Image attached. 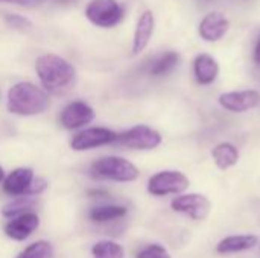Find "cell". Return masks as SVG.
I'll return each instance as SVG.
<instances>
[{"mask_svg": "<svg viewBox=\"0 0 260 258\" xmlns=\"http://www.w3.org/2000/svg\"><path fill=\"white\" fill-rule=\"evenodd\" d=\"M35 70L46 91L53 94H61L67 91L73 85L76 78L75 67L55 53L38 56V59L35 61Z\"/></svg>", "mask_w": 260, "mask_h": 258, "instance_id": "6da1fadb", "label": "cell"}, {"mask_svg": "<svg viewBox=\"0 0 260 258\" xmlns=\"http://www.w3.org/2000/svg\"><path fill=\"white\" fill-rule=\"evenodd\" d=\"M6 105L9 113L17 116H37L49 108V96L30 82H18L8 91Z\"/></svg>", "mask_w": 260, "mask_h": 258, "instance_id": "7a4b0ae2", "label": "cell"}, {"mask_svg": "<svg viewBox=\"0 0 260 258\" xmlns=\"http://www.w3.org/2000/svg\"><path fill=\"white\" fill-rule=\"evenodd\" d=\"M90 172L94 178L108 179L114 182H134L140 176V172L134 163L116 155L102 157L96 160L91 164Z\"/></svg>", "mask_w": 260, "mask_h": 258, "instance_id": "3957f363", "label": "cell"}, {"mask_svg": "<svg viewBox=\"0 0 260 258\" xmlns=\"http://www.w3.org/2000/svg\"><path fill=\"white\" fill-rule=\"evenodd\" d=\"M190 187V178L177 169H166L154 173L146 184V190L154 198L180 196Z\"/></svg>", "mask_w": 260, "mask_h": 258, "instance_id": "277c9868", "label": "cell"}, {"mask_svg": "<svg viewBox=\"0 0 260 258\" xmlns=\"http://www.w3.org/2000/svg\"><path fill=\"white\" fill-rule=\"evenodd\" d=\"M171 210L177 214L186 216L193 222H204L209 219L213 210V204L204 193L186 192L171 201Z\"/></svg>", "mask_w": 260, "mask_h": 258, "instance_id": "5b68a950", "label": "cell"}, {"mask_svg": "<svg viewBox=\"0 0 260 258\" xmlns=\"http://www.w3.org/2000/svg\"><path fill=\"white\" fill-rule=\"evenodd\" d=\"M85 17L99 27H114L123 17L125 11L117 0H91L85 8Z\"/></svg>", "mask_w": 260, "mask_h": 258, "instance_id": "8992f818", "label": "cell"}, {"mask_svg": "<svg viewBox=\"0 0 260 258\" xmlns=\"http://www.w3.org/2000/svg\"><path fill=\"white\" fill-rule=\"evenodd\" d=\"M117 143L134 151H154L163 143V135L148 125H137L119 134Z\"/></svg>", "mask_w": 260, "mask_h": 258, "instance_id": "52a82bcc", "label": "cell"}, {"mask_svg": "<svg viewBox=\"0 0 260 258\" xmlns=\"http://www.w3.org/2000/svg\"><path fill=\"white\" fill-rule=\"evenodd\" d=\"M219 106L232 114H245L260 105V91L256 88L224 91L218 96Z\"/></svg>", "mask_w": 260, "mask_h": 258, "instance_id": "ba28073f", "label": "cell"}, {"mask_svg": "<svg viewBox=\"0 0 260 258\" xmlns=\"http://www.w3.org/2000/svg\"><path fill=\"white\" fill-rule=\"evenodd\" d=\"M117 137H119V134L108 128H88V129H84V131L78 132L76 135H73V138L70 141V148L78 152L90 151V149H94L99 146L116 143Z\"/></svg>", "mask_w": 260, "mask_h": 258, "instance_id": "9c48e42d", "label": "cell"}, {"mask_svg": "<svg viewBox=\"0 0 260 258\" xmlns=\"http://www.w3.org/2000/svg\"><path fill=\"white\" fill-rule=\"evenodd\" d=\"M230 29V20L219 11L207 12L198 26L200 36L207 43H218L221 41Z\"/></svg>", "mask_w": 260, "mask_h": 258, "instance_id": "30bf717a", "label": "cell"}, {"mask_svg": "<svg viewBox=\"0 0 260 258\" xmlns=\"http://www.w3.org/2000/svg\"><path fill=\"white\" fill-rule=\"evenodd\" d=\"M94 117H96V113L88 103H85L82 100H76V102L69 103L62 109L59 122L66 129L72 131V129H79V128L88 125L90 122L94 120Z\"/></svg>", "mask_w": 260, "mask_h": 258, "instance_id": "8fae6325", "label": "cell"}, {"mask_svg": "<svg viewBox=\"0 0 260 258\" xmlns=\"http://www.w3.org/2000/svg\"><path fill=\"white\" fill-rule=\"evenodd\" d=\"M193 78L198 85L209 87L216 82L221 73L219 62L210 53H198L192 62Z\"/></svg>", "mask_w": 260, "mask_h": 258, "instance_id": "7c38bea8", "label": "cell"}, {"mask_svg": "<svg viewBox=\"0 0 260 258\" xmlns=\"http://www.w3.org/2000/svg\"><path fill=\"white\" fill-rule=\"evenodd\" d=\"M259 246V237L256 234H232L221 239L215 251L219 255H232V254H242L253 251Z\"/></svg>", "mask_w": 260, "mask_h": 258, "instance_id": "4fadbf2b", "label": "cell"}, {"mask_svg": "<svg viewBox=\"0 0 260 258\" xmlns=\"http://www.w3.org/2000/svg\"><path fill=\"white\" fill-rule=\"evenodd\" d=\"M210 158L218 170L227 172L239 164L241 151L232 141H219L210 149Z\"/></svg>", "mask_w": 260, "mask_h": 258, "instance_id": "5bb4252c", "label": "cell"}, {"mask_svg": "<svg viewBox=\"0 0 260 258\" xmlns=\"http://www.w3.org/2000/svg\"><path fill=\"white\" fill-rule=\"evenodd\" d=\"M40 225V219L38 216L32 211V213H26L17 217L9 219V222L5 225V234L17 242L26 240L29 236H32V233L38 228Z\"/></svg>", "mask_w": 260, "mask_h": 258, "instance_id": "9a60e30c", "label": "cell"}, {"mask_svg": "<svg viewBox=\"0 0 260 258\" xmlns=\"http://www.w3.org/2000/svg\"><path fill=\"white\" fill-rule=\"evenodd\" d=\"M155 29V17L152 11L146 9L142 12V15L137 20L136 30H134V38H133V55H140L149 44L152 33Z\"/></svg>", "mask_w": 260, "mask_h": 258, "instance_id": "2e32d148", "label": "cell"}, {"mask_svg": "<svg viewBox=\"0 0 260 258\" xmlns=\"http://www.w3.org/2000/svg\"><path fill=\"white\" fill-rule=\"evenodd\" d=\"M35 179L34 170L29 167H18L3 179V190L9 196H27L29 187Z\"/></svg>", "mask_w": 260, "mask_h": 258, "instance_id": "e0dca14e", "label": "cell"}, {"mask_svg": "<svg viewBox=\"0 0 260 258\" xmlns=\"http://www.w3.org/2000/svg\"><path fill=\"white\" fill-rule=\"evenodd\" d=\"M180 61H181V56L178 52H174V50L165 52L152 61L149 67V73L155 78L166 76L180 64Z\"/></svg>", "mask_w": 260, "mask_h": 258, "instance_id": "ac0fdd59", "label": "cell"}, {"mask_svg": "<svg viewBox=\"0 0 260 258\" xmlns=\"http://www.w3.org/2000/svg\"><path fill=\"white\" fill-rule=\"evenodd\" d=\"M128 213V208L123 205H99L90 210L88 216L93 222L96 224H107V222H113L117 219L125 217Z\"/></svg>", "mask_w": 260, "mask_h": 258, "instance_id": "d6986e66", "label": "cell"}, {"mask_svg": "<svg viewBox=\"0 0 260 258\" xmlns=\"http://www.w3.org/2000/svg\"><path fill=\"white\" fill-rule=\"evenodd\" d=\"M35 205H37V201L34 199V196H20L18 199H15V201L9 202L8 205H5L2 213H3L5 217L12 219V217L21 216V214H26V213H32Z\"/></svg>", "mask_w": 260, "mask_h": 258, "instance_id": "ffe728a7", "label": "cell"}, {"mask_svg": "<svg viewBox=\"0 0 260 258\" xmlns=\"http://www.w3.org/2000/svg\"><path fill=\"white\" fill-rule=\"evenodd\" d=\"M91 255L93 258H123L125 251L119 243L113 240H101L93 245Z\"/></svg>", "mask_w": 260, "mask_h": 258, "instance_id": "44dd1931", "label": "cell"}, {"mask_svg": "<svg viewBox=\"0 0 260 258\" xmlns=\"http://www.w3.org/2000/svg\"><path fill=\"white\" fill-rule=\"evenodd\" d=\"M53 257V248L46 240H38L32 245H29L24 251H21L17 258H52Z\"/></svg>", "mask_w": 260, "mask_h": 258, "instance_id": "7402d4cb", "label": "cell"}, {"mask_svg": "<svg viewBox=\"0 0 260 258\" xmlns=\"http://www.w3.org/2000/svg\"><path fill=\"white\" fill-rule=\"evenodd\" d=\"M136 258H172L168 248H165L160 243H151L143 246L137 254Z\"/></svg>", "mask_w": 260, "mask_h": 258, "instance_id": "603a6c76", "label": "cell"}, {"mask_svg": "<svg viewBox=\"0 0 260 258\" xmlns=\"http://www.w3.org/2000/svg\"><path fill=\"white\" fill-rule=\"evenodd\" d=\"M5 20H6V23H8L9 26H12L14 29L26 30V29L32 27V23H30L27 18H24V17H21V15H18V14H8V15L5 17Z\"/></svg>", "mask_w": 260, "mask_h": 258, "instance_id": "cb8c5ba5", "label": "cell"}, {"mask_svg": "<svg viewBox=\"0 0 260 258\" xmlns=\"http://www.w3.org/2000/svg\"><path fill=\"white\" fill-rule=\"evenodd\" d=\"M46 187H47V184H46V181H44V179H41V178H35V179L32 181L30 187H29L27 196L40 195L41 192H44V190H46Z\"/></svg>", "mask_w": 260, "mask_h": 258, "instance_id": "d4e9b609", "label": "cell"}, {"mask_svg": "<svg viewBox=\"0 0 260 258\" xmlns=\"http://www.w3.org/2000/svg\"><path fill=\"white\" fill-rule=\"evenodd\" d=\"M2 3H12V5H20L24 8H37L44 3V0H0Z\"/></svg>", "mask_w": 260, "mask_h": 258, "instance_id": "484cf974", "label": "cell"}, {"mask_svg": "<svg viewBox=\"0 0 260 258\" xmlns=\"http://www.w3.org/2000/svg\"><path fill=\"white\" fill-rule=\"evenodd\" d=\"M253 61H254V64L260 67V33L259 36H257V40H256V43H254V49H253Z\"/></svg>", "mask_w": 260, "mask_h": 258, "instance_id": "4316f807", "label": "cell"}, {"mask_svg": "<svg viewBox=\"0 0 260 258\" xmlns=\"http://www.w3.org/2000/svg\"><path fill=\"white\" fill-rule=\"evenodd\" d=\"M88 195H90L91 198H105V196H108V193L104 192V190H90Z\"/></svg>", "mask_w": 260, "mask_h": 258, "instance_id": "83f0119b", "label": "cell"}, {"mask_svg": "<svg viewBox=\"0 0 260 258\" xmlns=\"http://www.w3.org/2000/svg\"><path fill=\"white\" fill-rule=\"evenodd\" d=\"M76 0H55V3H58V5H62V6H69V5H72V3H75Z\"/></svg>", "mask_w": 260, "mask_h": 258, "instance_id": "f1b7e54d", "label": "cell"}, {"mask_svg": "<svg viewBox=\"0 0 260 258\" xmlns=\"http://www.w3.org/2000/svg\"><path fill=\"white\" fill-rule=\"evenodd\" d=\"M3 179H5V173H3V169L0 167V182H2Z\"/></svg>", "mask_w": 260, "mask_h": 258, "instance_id": "f546056e", "label": "cell"}]
</instances>
